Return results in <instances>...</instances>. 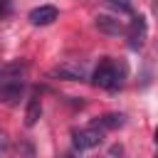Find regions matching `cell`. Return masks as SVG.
Returning <instances> with one entry per match:
<instances>
[{
    "instance_id": "cell-1",
    "label": "cell",
    "mask_w": 158,
    "mask_h": 158,
    "mask_svg": "<svg viewBox=\"0 0 158 158\" xmlns=\"http://www.w3.org/2000/svg\"><path fill=\"white\" fill-rule=\"evenodd\" d=\"M128 77V64L123 59H116V57H104L99 59L94 74H91V81L99 86V89H106V91H116L123 79Z\"/></svg>"
},
{
    "instance_id": "cell-2",
    "label": "cell",
    "mask_w": 158,
    "mask_h": 158,
    "mask_svg": "<svg viewBox=\"0 0 158 158\" xmlns=\"http://www.w3.org/2000/svg\"><path fill=\"white\" fill-rule=\"evenodd\" d=\"M25 91V79L20 67H5L0 69V101L2 104H17Z\"/></svg>"
},
{
    "instance_id": "cell-3",
    "label": "cell",
    "mask_w": 158,
    "mask_h": 158,
    "mask_svg": "<svg viewBox=\"0 0 158 158\" xmlns=\"http://www.w3.org/2000/svg\"><path fill=\"white\" fill-rule=\"evenodd\" d=\"M101 138H104V133H101L99 128H94V126H86V128H79V131L72 133V143H74L77 151L96 148V146L101 143Z\"/></svg>"
},
{
    "instance_id": "cell-4",
    "label": "cell",
    "mask_w": 158,
    "mask_h": 158,
    "mask_svg": "<svg viewBox=\"0 0 158 158\" xmlns=\"http://www.w3.org/2000/svg\"><path fill=\"white\" fill-rule=\"evenodd\" d=\"M146 37H148V25H146V17L138 15L131 20V25L126 27V40H128V47L131 49H141L146 44Z\"/></svg>"
},
{
    "instance_id": "cell-5",
    "label": "cell",
    "mask_w": 158,
    "mask_h": 158,
    "mask_svg": "<svg viewBox=\"0 0 158 158\" xmlns=\"http://www.w3.org/2000/svg\"><path fill=\"white\" fill-rule=\"evenodd\" d=\"M49 77H57V79H64V81H84L86 79V67L79 64V62H64V64L54 67L49 72Z\"/></svg>"
},
{
    "instance_id": "cell-6",
    "label": "cell",
    "mask_w": 158,
    "mask_h": 158,
    "mask_svg": "<svg viewBox=\"0 0 158 158\" xmlns=\"http://www.w3.org/2000/svg\"><path fill=\"white\" fill-rule=\"evenodd\" d=\"M57 17H59V10H57L54 5H40V7L30 10V15H27V20H30L32 25H37V27L52 25Z\"/></svg>"
},
{
    "instance_id": "cell-7",
    "label": "cell",
    "mask_w": 158,
    "mask_h": 158,
    "mask_svg": "<svg viewBox=\"0 0 158 158\" xmlns=\"http://www.w3.org/2000/svg\"><path fill=\"white\" fill-rule=\"evenodd\" d=\"M123 123H126V116H123V114H116V111L101 114V116H96V118L91 121V126L99 128V131H114V128H121Z\"/></svg>"
},
{
    "instance_id": "cell-8",
    "label": "cell",
    "mask_w": 158,
    "mask_h": 158,
    "mask_svg": "<svg viewBox=\"0 0 158 158\" xmlns=\"http://www.w3.org/2000/svg\"><path fill=\"white\" fill-rule=\"evenodd\" d=\"M40 116H42V99H40V91H32L25 109V126H35Z\"/></svg>"
},
{
    "instance_id": "cell-9",
    "label": "cell",
    "mask_w": 158,
    "mask_h": 158,
    "mask_svg": "<svg viewBox=\"0 0 158 158\" xmlns=\"http://www.w3.org/2000/svg\"><path fill=\"white\" fill-rule=\"evenodd\" d=\"M94 25H96L101 32H106V35H121V32H123L121 20H118V17H111V15H96Z\"/></svg>"
},
{
    "instance_id": "cell-10",
    "label": "cell",
    "mask_w": 158,
    "mask_h": 158,
    "mask_svg": "<svg viewBox=\"0 0 158 158\" xmlns=\"http://www.w3.org/2000/svg\"><path fill=\"white\" fill-rule=\"evenodd\" d=\"M10 7H12L10 0H0V20H2L5 15H10Z\"/></svg>"
},
{
    "instance_id": "cell-11",
    "label": "cell",
    "mask_w": 158,
    "mask_h": 158,
    "mask_svg": "<svg viewBox=\"0 0 158 158\" xmlns=\"http://www.w3.org/2000/svg\"><path fill=\"white\" fill-rule=\"evenodd\" d=\"M5 148H7V138H5V133L0 131V153H2Z\"/></svg>"
},
{
    "instance_id": "cell-12",
    "label": "cell",
    "mask_w": 158,
    "mask_h": 158,
    "mask_svg": "<svg viewBox=\"0 0 158 158\" xmlns=\"http://www.w3.org/2000/svg\"><path fill=\"white\" fill-rule=\"evenodd\" d=\"M64 158H74V156H64Z\"/></svg>"
}]
</instances>
